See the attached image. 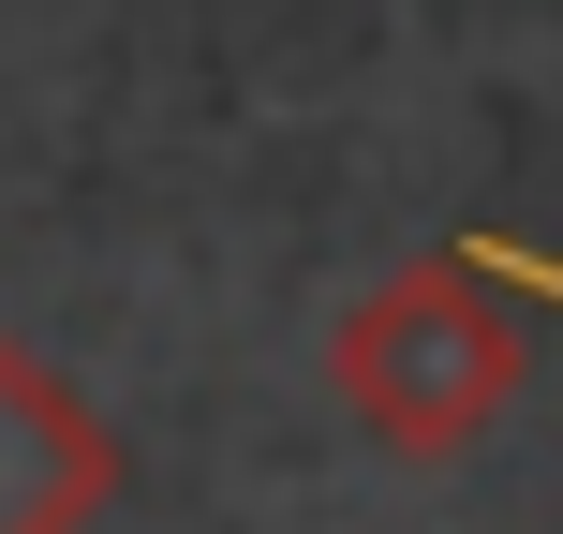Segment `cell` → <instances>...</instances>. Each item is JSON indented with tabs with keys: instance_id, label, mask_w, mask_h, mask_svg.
Returning a JSON list of instances; mask_svg holds the SVG:
<instances>
[{
	"instance_id": "obj_1",
	"label": "cell",
	"mask_w": 563,
	"mask_h": 534,
	"mask_svg": "<svg viewBox=\"0 0 563 534\" xmlns=\"http://www.w3.org/2000/svg\"><path fill=\"white\" fill-rule=\"evenodd\" d=\"M341 386H356V416L386 431V446H416V460L475 446V431L505 416V386H519V327L489 312V268L475 253L400 268L386 297L341 327Z\"/></svg>"
},
{
	"instance_id": "obj_2",
	"label": "cell",
	"mask_w": 563,
	"mask_h": 534,
	"mask_svg": "<svg viewBox=\"0 0 563 534\" xmlns=\"http://www.w3.org/2000/svg\"><path fill=\"white\" fill-rule=\"evenodd\" d=\"M475 268H489V282H519V297H549V312H563V253H519V238H475Z\"/></svg>"
}]
</instances>
